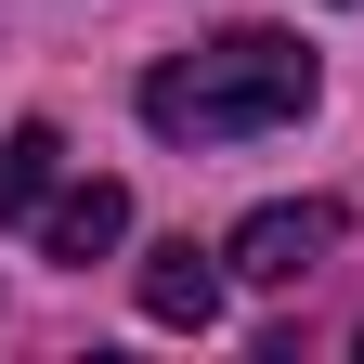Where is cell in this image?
Listing matches in <instances>:
<instances>
[{"mask_svg": "<svg viewBox=\"0 0 364 364\" xmlns=\"http://www.w3.org/2000/svg\"><path fill=\"white\" fill-rule=\"evenodd\" d=\"M53 169H65L53 117H26L14 144H0V221H39V208H53Z\"/></svg>", "mask_w": 364, "mask_h": 364, "instance_id": "5", "label": "cell"}, {"mask_svg": "<svg viewBox=\"0 0 364 364\" xmlns=\"http://www.w3.org/2000/svg\"><path fill=\"white\" fill-rule=\"evenodd\" d=\"M312 53L287 26H221L208 53H169L156 78H144V130L156 144H247V130H287V117H312Z\"/></svg>", "mask_w": 364, "mask_h": 364, "instance_id": "1", "label": "cell"}, {"mask_svg": "<svg viewBox=\"0 0 364 364\" xmlns=\"http://www.w3.org/2000/svg\"><path fill=\"white\" fill-rule=\"evenodd\" d=\"M117 235H130V196H117V182H78V196H53V208H39V247H53V260H78V273L105 260Z\"/></svg>", "mask_w": 364, "mask_h": 364, "instance_id": "4", "label": "cell"}, {"mask_svg": "<svg viewBox=\"0 0 364 364\" xmlns=\"http://www.w3.org/2000/svg\"><path fill=\"white\" fill-rule=\"evenodd\" d=\"M144 312H156V326H196V338H208V326H221V260H208L196 235H169V247L144 260Z\"/></svg>", "mask_w": 364, "mask_h": 364, "instance_id": "3", "label": "cell"}, {"mask_svg": "<svg viewBox=\"0 0 364 364\" xmlns=\"http://www.w3.org/2000/svg\"><path fill=\"white\" fill-rule=\"evenodd\" d=\"M326 247H338V208H326V196H287V208H247L235 235H221V260H235L247 287H299V273L326 260Z\"/></svg>", "mask_w": 364, "mask_h": 364, "instance_id": "2", "label": "cell"}]
</instances>
